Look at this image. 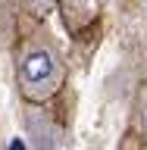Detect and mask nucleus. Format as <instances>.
Instances as JSON below:
<instances>
[{
  "label": "nucleus",
  "mask_w": 147,
  "mask_h": 150,
  "mask_svg": "<svg viewBox=\"0 0 147 150\" xmlns=\"http://www.w3.org/2000/svg\"><path fill=\"white\" fill-rule=\"evenodd\" d=\"M56 9L63 16V25L69 35H82L100 16V0H56Z\"/></svg>",
  "instance_id": "2"
},
{
  "label": "nucleus",
  "mask_w": 147,
  "mask_h": 150,
  "mask_svg": "<svg viewBox=\"0 0 147 150\" xmlns=\"http://www.w3.org/2000/svg\"><path fill=\"white\" fill-rule=\"evenodd\" d=\"M16 88L28 106H44L63 91L66 84V59L47 28L28 31L19 38L13 50Z\"/></svg>",
  "instance_id": "1"
},
{
  "label": "nucleus",
  "mask_w": 147,
  "mask_h": 150,
  "mask_svg": "<svg viewBox=\"0 0 147 150\" xmlns=\"http://www.w3.org/2000/svg\"><path fill=\"white\" fill-rule=\"evenodd\" d=\"M19 6L25 9L28 16H35V19H47L56 9V0H19Z\"/></svg>",
  "instance_id": "4"
},
{
  "label": "nucleus",
  "mask_w": 147,
  "mask_h": 150,
  "mask_svg": "<svg viewBox=\"0 0 147 150\" xmlns=\"http://www.w3.org/2000/svg\"><path fill=\"white\" fill-rule=\"evenodd\" d=\"M116 150H147V147H144V141H141L138 131H129V134L119 141V147H116Z\"/></svg>",
  "instance_id": "5"
},
{
  "label": "nucleus",
  "mask_w": 147,
  "mask_h": 150,
  "mask_svg": "<svg viewBox=\"0 0 147 150\" xmlns=\"http://www.w3.org/2000/svg\"><path fill=\"white\" fill-rule=\"evenodd\" d=\"M135 112H138V134L147 147V84H141L138 97H135Z\"/></svg>",
  "instance_id": "3"
}]
</instances>
